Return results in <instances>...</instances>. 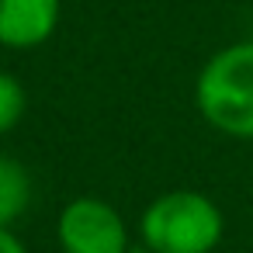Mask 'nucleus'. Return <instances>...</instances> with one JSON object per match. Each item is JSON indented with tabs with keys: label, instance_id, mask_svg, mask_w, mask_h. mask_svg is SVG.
I'll use <instances>...</instances> for the list:
<instances>
[{
	"label": "nucleus",
	"instance_id": "f257e3e1",
	"mask_svg": "<svg viewBox=\"0 0 253 253\" xmlns=\"http://www.w3.org/2000/svg\"><path fill=\"white\" fill-rule=\"evenodd\" d=\"M194 101L211 128L253 139V42H239L211 56L198 77Z\"/></svg>",
	"mask_w": 253,
	"mask_h": 253
},
{
	"label": "nucleus",
	"instance_id": "f03ea898",
	"mask_svg": "<svg viewBox=\"0 0 253 253\" xmlns=\"http://www.w3.org/2000/svg\"><path fill=\"white\" fill-rule=\"evenodd\" d=\"M149 253H211L222 239V211L201 191H167L142 211Z\"/></svg>",
	"mask_w": 253,
	"mask_h": 253
},
{
	"label": "nucleus",
	"instance_id": "7ed1b4c3",
	"mask_svg": "<svg viewBox=\"0 0 253 253\" xmlns=\"http://www.w3.org/2000/svg\"><path fill=\"white\" fill-rule=\"evenodd\" d=\"M63 253H128L125 218L101 198H73L56 222Z\"/></svg>",
	"mask_w": 253,
	"mask_h": 253
},
{
	"label": "nucleus",
	"instance_id": "20e7f679",
	"mask_svg": "<svg viewBox=\"0 0 253 253\" xmlns=\"http://www.w3.org/2000/svg\"><path fill=\"white\" fill-rule=\"evenodd\" d=\"M59 25V0H0V45L35 49Z\"/></svg>",
	"mask_w": 253,
	"mask_h": 253
},
{
	"label": "nucleus",
	"instance_id": "39448f33",
	"mask_svg": "<svg viewBox=\"0 0 253 253\" xmlns=\"http://www.w3.org/2000/svg\"><path fill=\"white\" fill-rule=\"evenodd\" d=\"M28 201H32L28 170L14 156L0 153V229H11V222L28 208Z\"/></svg>",
	"mask_w": 253,
	"mask_h": 253
},
{
	"label": "nucleus",
	"instance_id": "423d86ee",
	"mask_svg": "<svg viewBox=\"0 0 253 253\" xmlns=\"http://www.w3.org/2000/svg\"><path fill=\"white\" fill-rule=\"evenodd\" d=\"M25 104H28V97H25L21 80L0 70V135H7V132L21 122Z\"/></svg>",
	"mask_w": 253,
	"mask_h": 253
},
{
	"label": "nucleus",
	"instance_id": "0eeeda50",
	"mask_svg": "<svg viewBox=\"0 0 253 253\" xmlns=\"http://www.w3.org/2000/svg\"><path fill=\"white\" fill-rule=\"evenodd\" d=\"M0 253H28V250L11 229H0Z\"/></svg>",
	"mask_w": 253,
	"mask_h": 253
}]
</instances>
